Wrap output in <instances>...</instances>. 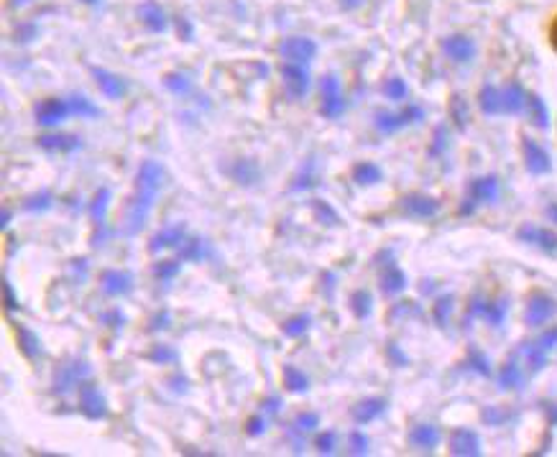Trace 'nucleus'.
I'll return each mask as SVG.
<instances>
[{
	"mask_svg": "<svg viewBox=\"0 0 557 457\" xmlns=\"http://www.w3.org/2000/svg\"><path fill=\"white\" fill-rule=\"evenodd\" d=\"M162 179H164V169H162L159 163H141L136 177V194L131 197V205H128V212H125V222H128L125 230H128V233H138V230L144 228L151 207H153V200H156V192H159V187H162Z\"/></svg>",
	"mask_w": 557,
	"mask_h": 457,
	"instance_id": "nucleus-1",
	"label": "nucleus"
},
{
	"mask_svg": "<svg viewBox=\"0 0 557 457\" xmlns=\"http://www.w3.org/2000/svg\"><path fill=\"white\" fill-rule=\"evenodd\" d=\"M343 110H346V100L340 95V82H338L335 74H328L322 79V107H320V113L325 118H340Z\"/></svg>",
	"mask_w": 557,
	"mask_h": 457,
	"instance_id": "nucleus-2",
	"label": "nucleus"
},
{
	"mask_svg": "<svg viewBox=\"0 0 557 457\" xmlns=\"http://www.w3.org/2000/svg\"><path fill=\"white\" fill-rule=\"evenodd\" d=\"M79 412L85 414L88 419H106L107 406L106 398L100 394V388L90 381L79 384Z\"/></svg>",
	"mask_w": 557,
	"mask_h": 457,
	"instance_id": "nucleus-3",
	"label": "nucleus"
},
{
	"mask_svg": "<svg viewBox=\"0 0 557 457\" xmlns=\"http://www.w3.org/2000/svg\"><path fill=\"white\" fill-rule=\"evenodd\" d=\"M70 113H72V105L64 103L60 98H46V100H42V103L36 105V110H33L39 126H46V128L60 126L61 120L67 118Z\"/></svg>",
	"mask_w": 557,
	"mask_h": 457,
	"instance_id": "nucleus-4",
	"label": "nucleus"
},
{
	"mask_svg": "<svg viewBox=\"0 0 557 457\" xmlns=\"http://www.w3.org/2000/svg\"><path fill=\"white\" fill-rule=\"evenodd\" d=\"M279 51H282V57H284L286 61L304 64V61L315 60L317 44L312 39H300V36H294V39H286Z\"/></svg>",
	"mask_w": 557,
	"mask_h": 457,
	"instance_id": "nucleus-5",
	"label": "nucleus"
},
{
	"mask_svg": "<svg viewBox=\"0 0 557 457\" xmlns=\"http://www.w3.org/2000/svg\"><path fill=\"white\" fill-rule=\"evenodd\" d=\"M282 77H284V88L292 98H302L307 89H310V74L302 64H294L289 61L282 67Z\"/></svg>",
	"mask_w": 557,
	"mask_h": 457,
	"instance_id": "nucleus-6",
	"label": "nucleus"
},
{
	"mask_svg": "<svg viewBox=\"0 0 557 457\" xmlns=\"http://www.w3.org/2000/svg\"><path fill=\"white\" fill-rule=\"evenodd\" d=\"M450 452L458 457L481 455V440L470 429H455L450 437Z\"/></svg>",
	"mask_w": 557,
	"mask_h": 457,
	"instance_id": "nucleus-7",
	"label": "nucleus"
},
{
	"mask_svg": "<svg viewBox=\"0 0 557 457\" xmlns=\"http://www.w3.org/2000/svg\"><path fill=\"white\" fill-rule=\"evenodd\" d=\"M555 312H557L555 299H550L547 294H534L527 304V322L532 327H540L544 325Z\"/></svg>",
	"mask_w": 557,
	"mask_h": 457,
	"instance_id": "nucleus-8",
	"label": "nucleus"
},
{
	"mask_svg": "<svg viewBox=\"0 0 557 457\" xmlns=\"http://www.w3.org/2000/svg\"><path fill=\"white\" fill-rule=\"evenodd\" d=\"M522 148H525V162H527V169L532 174H544V172H550V154H547L543 146H537L534 141L525 138Z\"/></svg>",
	"mask_w": 557,
	"mask_h": 457,
	"instance_id": "nucleus-9",
	"label": "nucleus"
},
{
	"mask_svg": "<svg viewBox=\"0 0 557 457\" xmlns=\"http://www.w3.org/2000/svg\"><path fill=\"white\" fill-rule=\"evenodd\" d=\"M103 289L110 296H125L134 289V276L128 271H106L103 274Z\"/></svg>",
	"mask_w": 557,
	"mask_h": 457,
	"instance_id": "nucleus-10",
	"label": "nucleus"
},
{
	"mask_svg": "<svg viewBox=\"0 0 557 457\" xmlns=\"http://www.w3.org/2000/svg\"><path fill=\"white\" fill-rule=\"evenodd\" d=\"M92 77H95V82H97V88L106 92L110 100H118L123 92H125V82H123L118 74L107 72V70H97V67H92Z\"/></svg>",
	"mask_w": 557,
	"mask_h": 457,
	"instance_id": "nucleus-11",
	"label": "nucleus"
},
{
	"mask_svg": "<svg viewBox=\"0 0 557 457\" xmlns=\"http://www.w3.org/2000/svg\"><path fill=\"white\" fill-rule=\"evenodd\" d=\"M88 373L85 363H72V366H60L57 370V378H54V391H70L72 386H79V378Z\"/></svg>",
	"mask_w": 557,
	"mask_h": 457,
	"instance_id": "nucleus-12",
	"label": "nucleus"
},
{
	"mask_svg": "<svg viewBox=\"0 0 557 457\" xmlns=\"http://www.w3.org/2000/svg\"><path fill=\"white\" fill-rule=\"evenodd\" d=\"M386 409V401L384 398H366V401H358L353 409H350V416L358 422V424H366V422H374L376 416H381Z\"/></svg>",
	"mask_w": 557,
	"mask_h": 457,
	"instance_id": "nucleus-13",
	"label": "nucleus"
},
{
	"mask_svg": "<svg viewBox=\"0 0 557 457\" xmlns=\"http://www.w3.org/2000/svg\"><path fill=\"white\" fill-rule=\"evenodd\" d=\"M442 49H445V54H448L452 61H468L473 57V51H476L473 42L466 39V36H450V39H445Z\"/></svg>",
	"mask_w": 557,
	"mask_h": 457,
	"instance_id": "nucleus-14",
	"label": "nucleus"
},
{
	"mask_svg": "<svg viewBox=\"0 0 557 457\" xmlns=\"http://www.w3.org/2000/svg\"><path fill=\"white\" fill-rule=\"evenodd\" d=\"M420 118H422L420 107H409V110L399 113V116H384V113H381V116L376 118V126H378V131L392 133V131H396V128H402V126L412 123V120H420Z\"/></svg>",
	"mask_w": 557,
	"mask_h": 457,
	"instance_id": "nucleus-15",
	"label": "nucleus"
},
{
	"mask_svg": "<svg viewBox=\"0 0 557 457\" xmlns=\"http://www.w3.org/2000/svg\"><path fill=\"white\" fill-rule=\"evenodd\" d=\"M39 146L44 151H75V148H79V138L67 135V133H54V135H42Z\"/></svg>",
	"mask_w": 557,
	"mask_h": 457,
	"instance_id": "nucleus-16",
	"label": "nucleus"
},
{
	"mask_svg": "<svg viewBox=\"0 0 557 457\" xmlns=\"http://www.w3.org/2000/svg\"><path fill=\"white\" fill-rule=\"evenodd\" d=\"M409 215H417V218H430L437 212V202L432 197H424V194H412L404 200Z\"/></svg>",
	"mask_w": 557,
	"mask_h": 457,
	"instance_id": "nucleus-17",
	"label": "nucleus"
},
{
	"mask_svg": "<svg viewBox=\"0 0 557 457\" xmlns=\"http://www.w3.org/2000/svg\"><path fill=\"white\" fill-rule=\"evenodd\" d=\"M497 179L483 177L470 184V202H491L497 197Z\"/></svg>",
	"mask_w": 557,
	"mask_h": 457,
	"instance_id": "nucleus-18",
	"label": "nucleus"
},
{
	"mask_svg": "<svg viewBox=\"0 0 557 457\" xmlns=\"http://www.w3.org/2000/svg\"><path fill=\"white\" fill-rule=\"evenodd\" d=\"M519 238H522V240H529V243H537V246H543L547 251H555L557 248L555 233L543 230V228H522V230H519Z\"/></svg>",
	"mask_w": 557,
	"mask_h": 457,
	"instance_id": "nucleus-19",
	"label": "nucleus"
},
{
	"mask_svg": "<svg viewBox=\"0 0 557 457\" xmlns=\"http://www.w3.org/2000/svg\"><path fill=\"white\" fill-rule=\"evenodd\" d=\"M181 238H184V228H181V225H174V228H164L162 233H156V236L151 238V251L172 248V246L181 243Z\"/></svg>",
	"mask_w": 557,
	"mask_h": 457,
	"instance_id": "nucleus-20",
	"label": "nucleus"
},
{
	"mask_svg": "<svg viewBox=\"0 0 557 457\" xmlns=\"http://www.w3.org/2000/svg\"><path fill=\"white\" fill-rule=\"evenodd\" d=\"M409 440H412L414 447H420V450H432V447L440 443V432H437L435 427H430V424H422V427L412 429Z\"/></svg>",
	"mask_w": 557,
	"mask_h": 457,
	"instance_id": "nucleus-21",
	"label": "nucleus"
},
{
	"mask_svg": "<svg viewBox=\"0 0 557 457\" xmlns=\"http://www.w3.org/2000/svg\"><path fill=\"white\" fill-rule=\"evenodd\" d=\"M141 21H144V23H146V29L153 31V33H162V31L166 29L164 11H162L156 3H146V5L141 8Z\"/></svg>",
	"mask_w": 557,
	"mask_h": 457,
	"instance_id": "nucleus-22",
	"label": "nucleus"
},
{
	"mask_svg": "<svg viewBox=\"0 0 557 457\" xmlns=\"http://www.w3.org/2000/svg\"><path fill=\"white\" fill-rule=\"evenodd\" d=\"M501 92H504V113H519L527 105V92L516 82L506 89H501Z\"/></svg>",
	"mask_w": 557,
	"mask_h": 457,
	"instance_id": "nucleus-23",
	"label": "nucleus"
},
{
	"mask_svg": "<svg viewBox=\"0 0 557 457\" xmlns=\"http://www.w3.org/2000/svg\"><path fill=\"white\" fill-rule=\"evenodd\" d=\"M404 286H407V276H404L396 266H389L386 274L381 276V289H384V294H399Z\"/></svg>",
	"mask_w": 557,
	"mask_h": 457,
	"instance_id": "nucleus-24",
	"label": "nucleus"
},
{
	"mask_svg": "<svg viewBox=\"0 0 557 457\" xmlns=\"http://www.w3.org/2000/svg\"><path fill=\"white\" fill-rule=\"evenodd\" d=\"M15 335H18V345H21V353L26 358H36L39 350H42V342H39V335H33L31 330H26L23 325H15Z\"/></svg>",
	"mask_w": 557,
	"mask_h": 457,
	"instance_id": "nucleus-25",
	"label": "nucleus"
},
{
	"mask_svg": "<svg viewBox=\"0 0 557 457\" xmlns=\"http://www.w3.org/2000/svg\"><path fill=\"white\" fill-rule=\"evenodd\" d=\"M481 110L488 116L504 113V92L497 88H483L481 89Z\"/></svg>",
	"mask_w": 557,
	"mask_h": 457,
	"instance_id": "nucleus-26",
	"label": "nucleus"
},
{
	"mask_svg": "<svg viewBox=\"0 0 557 457\" xmlns=\"http://www.w3.org/2000/svg\"><path fill=\"white\" fill-rule=\"evenodd\" d=\"M473 314H483V317H488L494 325H501V320H504V314H506V304H504V302H486V304L476 302Z\"/></svg>",
	"mask_w": 557,
	"mask_h": 457,
	"instance_id": "nucleus-27",
	"label": "nucleus"
},
{
	"mask_svg": "<svg viewBox=\"0 0 557 457\" xmlns=\"http://www.w3.org/2000/svg\"><path fill=\"white\" fill-rule=\"evenodd\" d=\"M353 179H356L358 184H376V182H381V169L371 162L358 163V166L353 169Z\"/></svg>",
	"mask_w": 557,
	"mask_h": 457,
	"instance_id": "nucleus-28",
	"label": "nucleus"
},
{
	"mask_svg": "<svg viewBox=\"0 0 557 457\" xmlns=\"http://www.w3.org/2000/svg\"><path fill=\"white\" fill-rule=\"evenodd\" d=\"M527 105H529V113H532V120H534V126L537 128H547L550 126V113H547V107H544V103L537 98V95H527Z\"/></svg>",
	"mask_w": 557,
	"mask_h": 457,
	"instance_id": "nucleus-29",
	"label": "nucleus"
},
{
	"mask_svg": "<svg viewBox=\"0 0 557 457\" xmlns=\"http://www.w3.org/2000/svg\"><path fill=\"white\" fill-rule=\"evenodd\" d=\"M284 386L289 388V391L300 394V391H307L310 381H307V376H304L300 368H294V366H284Z\"/></svg>",
	"mask_w": 557,
	"mask_h": 457,
	"instance_id": "nucleus-30",
	"label": "nucleus"
},
{
	"mask_svg": "<svg viewBox=\"0 0 557 457\" xmlns=\"http://www.w3.org/2000/svg\"><path fill=\"white\" fill-rule=\"evenodd\" d=\"M107 200H110V192H107V190H100V192L95 194V200H92L90 215H92V220L97 222V225H103V222H106Z\"/></svg>",
	"mask_w": 557,
	"mask_h": 457,
	"instance_id": "nucleus-31",
	"label": "nucleus"
},
{
	"mask_svg": "<svg viewBox=\"0 0 557 457\" xmlns=\"http://www.w3.org/2000/svg\"><path fill=\"white\" fill-rule=\"evenodd\" d=\"M350 310H353V314L358 320L368 317L371 314V294L368 292H356V294L350 296Z\"/></svg>",
	"mask_w": 557,
	"mask_h": 457,
	"instance_id": "nucleus-32",
	"label": "nucleus"
},
{
	"mask_svg": "<svg viewBox=\"0 0 557 457\" xmlns=\"http://www.w3.org/2000/svg\"><path fill=\"white\" fill-rule=\"evenodd\" d=\"M307 327H310V317L300 314V317H292V320H286L282 330H284L286 338H300V335H304V332H307Z\"/></svg>",
	"mask_w": 557,
	"mask_h": 457,
	"instance_id": "nucleus-33",
	"label": "nucleus"
},
{
	"mask_svg": "<svg viewBox=\"0 0 557 457\" xmlns=\"http://www.w3.org/2000/svg\"><path fill=\"white\" fill-rule=\"evenodd\" d=\"M180 258L181 261H197V258H202V240L190 238L187 243H181Z\"/></svg>",
	"mask_w": 557,
	"mask_h": 457,
	"instance_id": "nucleus-34",
	"label": "nucleus"
},
{
	"mask_svg": "<svg viewBox=\"0 0 557 457\" xmlns=\"http://www.w3.org/2000/svg\"><path fill=\"white\" fill-rule=\"evenodd\" d=\"M177 274H180V264L177 261H159V264L153 266V276L156 279H174Z\"/></svg>",
	"mask_w": 557,
	"mask_h": 457,
	"instance_id": "nucleus-35",
	"label": "nucleus"
},
{
	"mask_svg": "<svg viewBox=\"0 0 557 457\" xmlns=\"http://www.w3.org/2000/svg\"><path fill=\"white\" fill-rule=\"evenodd\" d=\"M501 386L504 388H516L519 386V381H522V376H519V368H516V363H506L504 366V370H501Z\"/></svg>",
	"mask_w": 557,
	"mask_h": 457,
	"instance_id": "nucleus-36",
	"label": "nucleus"
},
{
	"mask_svg": "<svg viewBox=\"0 0 557 457\" xmlns=\"http://www.w3.org/2000/svg\"><path fill=\"white\" fill-rule=\"evenodd\" d=\"M70 105H72V113H77V116H88V118L100 116V110H97V107L88 100V98H75Z\"/></svg>",
	"mask_w": 557,
	"mask_h": 457,
	"instance_id": "nucleus-37",
	"label": "nucleus"
},
{
	"mask_svg": "<svg viewBox=\"0 0 557 457\" xmlns=\"http://www.w3.org/2000/svg\"><path fill=\"white\" fill-rule=\"evenodd\" d=\"M51 200H54V197H51V192H42V194H33V197H29V200H26V210H31V212H33V210H49V207H51Z\"/></svg>",
	"mask_w": 557,
	"mask_h": 457,
	"instance_id": "nucleus-38",
	"label": "nucleus"
},
{
	"mask_svg": "<svg viewBox=\"0 0 557 457\" xmlns=\"http://www.w3.org/2000/svg\"><path fill=\"white\" fill-rule=\"evenodd\" d=\"M450 310H452V296H442V299L435 304V312H432L440 325H445V322H448V314H450Z\"/></svg>",
	"mask_w": 557,
	"mask_h": 457,
	"instance_id": "nucleus-39",
	"label": "nucleus"
},
{
	"mask_svg": "<svg viewBox=\"0 0 557 457\" xmlns=\"http://www.w3.org/2000/svg\"><path fill=\"white\" fill-rule=\"evenodd\" d=\"M254 166H256L254 162H241V163H238V169H236L233 174H236V179L246 182V184H254V182L258 179V172H251V174H248V169H254Z\"/></svg>",
	"mask_w": 557,
	"mask_h": 457,
	"instance_id": "nucleus-40",
	"label": "nucleus"
},
{
	"mask_svg": "<svg viewBox=\"0 0 557 457\" xmlns=\"http://www.w3.org/2000/svg\"><path fill=\"white\" fill-rule=\"evenodd\" d=\"M164 85L172 89V92H187V89H190V82H187L184 77H180V74H169L164 79Z\"/></svg>",
	"mask_w": 557,
	"mask_h": 457,
	"instance_id": "nucleus-41",
	"label": "nucleus"
},
{
	"mask_svg": "<svg viewBox=\"0 0 557 457\" xmlns=\"http://www.w3.org/2000/svg\"><path fill=\"white\" fill-rule=\"evenodd\" d=\"M386 95H389L392 100H402V98L407 95V85H404L402 79H392V82L386 85Z\"/></svg>",
	"mask_w": 557,
	"mask_h": 457,
	"instance_id": "nucleus-42",
	"label": "nucleus"
},
{
	"mask_svg": "<svg viewBox=\"0 0 557 457\" xmlns=\"http://www.w3.org/2000/svg\"><path fill=\"white\" fill-rule=\"evenodd\" d=\"M3 296H5V310L8 312L18 310V299H15L14 286H11V281L8 279L3 281Z\"/></svg>",
	"mask_w": 557,
	"mask_h": 457,
	"instance_id": "nucleus-43",
	"label": "nucleus"
},
{
	"mask_svg": "<svg viewBox=\"0 0 557 457\" xmlns=\"http://www.w3.org/2000/svg\"><path fill=\"white\" fill-rule=\"evenodd\" d=\"M315 444L320 452H332V450H335V434H332V432H325V434L317 437Z\"/></svg>",
	"mask_w": 557,
	"mask_h": 457,
	"instance_id": "nucleus-44",
	"label": "nucleus"
},
{
	"mask_svg": "<svg viewBox=\"0 0 557 457\" xmlns=\"http://www.w3.org/2000/svg\"><path fill=\"white\" fill-rule=\"evenodd\" d=\"M297 424H300L302 429H315V427H320V416H317V414L304 412L297 416Z\"/></svg>",
	"mask_w": 557,
	"mask_h": 457,
	"instance_id": "nucleus-45",
	"label": "nucleus"
},
{
	"mask_svg": "<svg viewBox=\"0 0 557 457\" xmlns=\"http://www.w3.org/2000/svg\"><path fill=\"white\" fill-rule=\"evenodd\" d=\"M264 429H266V422H264L261 416H251V419H248V427H246V432H248L251 437L264 434Z\"/></svg>",
	"mask_w": 557,
	"mask_h": 457,
	"instance_id": "nucleus-46",
	"label": "nucleus"
},
{
	"mask_svg": "<svg viewBox=\"0 0 557 457\" xmlns=\"http://www.w3.org/2000/svg\"><path fill=\"white\" fill-rule=\"evenodd\" d=\"M452 116H455V120H458V126H460V128H466V110H463V100H460V98H455V100H452Z\"/></svg>",
	"mask_w": 557,
	"mask_h": 457,
	"instance_id": "nucleus-47",
	"label": "nucleus"
},
{
	"mask_svg": "<svg viewBox=\"0 0 557 457\" xmlns=\"http://www.w3.org/2000/svg\"><path fill=\"white\" fill-rule=\"evenodd\" d=\"M537 345L543 348L544 353H547V350H552V348L557 345V327H555V330H550L547 335H543V338L537 340Z\"/></svg>",
	"mask_w": 557,
	"mask_h": 457,
	"instance_id": "nucleus-48",
	"label": "nucleus"
},
{
	"mask_svg": "<svg viewBox=\"0 0 557 457\" xmlns=\"http://www.w3.org/2000/svg\"><path fill=\"white\" fill-rule=\"evenodd\" d=\"M350 444H353V452H356V455H363V452L368 450V440H366L363 434H358V432L350 434Z\"/></svg>",
	"mask_w": 557,
	"mask_h": 457,
	"instance_id": "nucleus-49",
	"label": "nucleus"
},
{
	"mask_svg": "<svg viewBox=\"0 0 557 457\" xmlns=\"http://www.w3.org/2000/svg\"><path fill=\"white\" fill-rule=\"evenodd\" d=\"M153 360H169V358H174V353H166V350H159V353L151 355Z\"/></svg>",
	"mask_w": 557,
	"mask_h": 457,
	"instance_id": "nucleus-50",
	"label": "nucleus"
},
{
	"mask_svg": "<svg viewBox=\"0 0 557 457\" xmlns=\"http://www.w3.org/2000/svg\"><path fill=\"white\" fill-rule=\"evenodd\" d=\"M550 42H552V46H555V51H557V18H555V23H552V29H550Z\"/></svg>",
	"mask_w": 557,
	"mask_h": 457,
	"instance_id": "nucleus-51",
	"label": "nucleus"
},
{
	"mask_svg": "<svg viewBox=\"0 0 557 457\" xmlns=\"http://www.w3.org/2000/svg\"><path fill=\"white\" fill-rule=\"evenodd\" d=\"M266 409L276 412V409H279V398H269V401H266Z\"/></svg>",
	"mask_w": 557,
	"mask_h": 457,
	"instance_id": "nucleus-52",
	"label": "nucleus"
},
{
	"mask_svg": "<svg viewBox=\"0 0 557 457\" xmlns=\"http://www.w3.org/2000/svg\"><path fill=\"white\" fill-rule=\"evenodd\" d=\"M8 220H11V212H8V210H3V222H0V225H3V228H8Z\"/></svg>",
	"mask_w": 557,
	"mask_h": 457,
	"instance_id": "nucleus-53",
	"label": "nucleus"
},
{
	"mask_svg": "<svg viewBox=\"0 0 557 457\" xmlns=\"http://www.w3.org/2000/svg\"><path fill=\"white\" fill-rule=\"evenodd\" d=\"M547 215H550V218H555V220H557V205L547 207Z\"/></svg>",
	"mask_w": 557,
	"mask_h": 457,
	"instance_id": "nucleus-54",
	"label": "nucleus"
},
{
	"mask_svg": "<svg viewBox=\"0 0 557 457\" xmlns=\"http://www.w3.org/2000/svg\"><path fill=\"white\" fill-rule=\"evenodd\" d=\"M23 3H29V0H11V5H14V8L15 5H23Z\"/></svg>",
	"mask_w": 557,
	"mask_h": 457,
	"instance_id": "nucleus-55",
	"label": "nucleus"
},
{
	"mask_svg": "<svg viewBox=\"0 0 557 457\" xmlns=\"http://www.w3.org/2000/svg\"><path fill=\"white\" fill-rule=\"evenodd\" d=\"M88 3H95V0H88Z\"/></svg>",
	"mask_w": 557,
	"mask_h": 457,
	"instance_id": "nucleus-56",
	"label": "nucleus"
}]
</instances>
